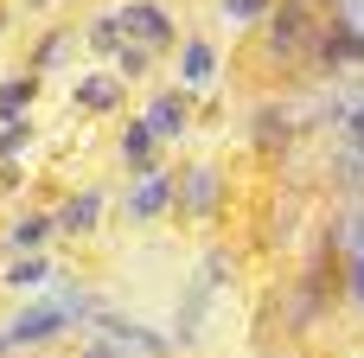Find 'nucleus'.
I'll return each instance as SVG.
<instances>
[{
    "label": "nucleus",
    "instance_id": "f257e3e1",
    "mask_svg": "<svg viewBox=\"0 0 364 358\" xmlns=\"http://www.w3.org/2000/svg\"><path fill=\"white\" fill-rule=\"evenodd\" d=\"M115 32H134V38H147V45H166L173 38V26H166V13L160 6H122V19H115Z\"/></svg>",
    "mask_w": 364,
    "mask_h": 358
},
{
    "label": "nucleus",
    "instance_id": "f03ea898",
    "mask_svg": "<svg viewBox=\"0 0 364 358\" xmlns=\"http://www.w3.org/2000/svg\"><path fill=\"white\" fill-rule=\"evenodd\" d=\"M64 320H77V307H70V301H58V307H32V314L13 327V339H45V333H58Z\"/></svg>",
    "mask_w": 364,
    "mask_h": 358
},
{
    "label": "nucleus",
    "instance_id": "7ed1b4c3",
    "mask_svg": "<svg viewBox=\"0 0 364 358\" xmlns=\"http://www.w3.org/2000/svg\"><path fill=\"white\" fill-rule=\"evenodd\" d=\"M186 128V96H160L147 115V135H179Z\"/></svg>",
    "mask_w": 364,
    "mask_h": 358
},
{
    "label": "nucleus",
    "instance_id": "20e7f679",
    "mask_svg": "<svg viewBox=\"0 0 364 358\" xmlns=\"http://www.w3.org/2000/svg\"><path fill=\"white\" fill-rule=\"evenodd\" d=\"M122 160H128L134 173H147V179H154V135H147V122H141V128H128V141H122Z\"/></svg>",
    "mask_w": 364,
    "mask_h": 358
},
{
    "label": "nucleus",
    "instance_id": "39448f33",
    "mask_svg": "<svg viewBox=\"0 0 364 358\" xmlns=\"http://www.w3.org/2000/svg\"><path fill=\"white\" fill-rule=\"evenodd\" d=\"M96 211H102V199L83 192V199H70V205L58 211V224H64V231H83V224H96Z\"/></svg>",
    "mask_w": 364,
    "mask_h": 358
},
{
    "label": "nucleus",
    "instance_id": "423d86ee",
    "mask_svg": "<svg viewBox=\"0 0 364 358\" xmlns=\"http://www.w3.org/2000/svg\"><path fill=\"white\" fill-rule=\"evenodd\" d=\"M77 102H83V109H109V102H115V83H109V77H83V83H77Z\"/></svg>",
    "mask_w": 364,
    "mask_h": 358
},
{
    "label": "nucleus",
    "instance_id": "0eeeda50",
    "mask_svg": "<svg viewBox=\"0 0 364 358\" xmlns=\"http://www.w3.org/2000/svg\"><path fill=\"white\" fill-rule=\"evenodd\" d=\"M26 96H32V83H26V77H13V83H0V122H19V109H26Z\"/></svg>",
    "mask_w": 364,
    "mask_h": 358
},
{
    "label": "nucleus",
    "instance_id": "6e6552de",
    "mask_svg": "<svg viewBox=\"0 0 364 358\" xmlns=\"http://www.w3.org/2000/svg\"><path fill=\"white\" fill-rule=\"evenodd\" d=\"M160 205H166V179H147V186L134 192V218H154Z\"/></svg>",
    "mask_w": 364,
    "mask_h": 358
},
{
    "label": "nucleus",
    "instance_id": "1a4fd4ad",
    "mask_svg": "<svg viewBox=\"0 0 364 358\" xmlns=\"http://www.w3.org/2000/svg\"><path fill=\"white\" fill-rule=\"evenodd\" d=\"M211 64H218V58H211V45H192V51H186V77H192V83H205V77H211Z\"/></svg>",
    "mask_w": 364,
    "mask_h": 358
},
{
    "label": "nucleus",
    "instance_id": "9d476101",
    "mask_svg": "<svg viewBox=\"0 0 364 358\" xmlns=\"http://www.w3.org/2000/svg\"><path fill=\"white\" fill-rule=\"evenodd\" d=\"M6 282H19V288H26V282H45V263H13Z\"/></svg>",
    "mask_w": 364,
    "mask_h": 358
},
{
    "label": "nucleus",
    "instance_id": "9b49d317",
    "mask_svg": "<svg viewBox=\"0 0 364 358\" xmlns=\"http://www.w3.org/2000/svg\"><path fill=\"white\" fill-rule=\"evenodd\" d=\"M269 0H224V19H256Z\"/></svg>",
    "mask_w": 364,
    "mask_h": 358
},
{
    "label": "nucleus",
    "instance_id": "f8f14e48",
    "mask_svg": "<svg viewBox=\"0 0 364 358\" xmlns=\"http://www.w3.org/2000/svg\"><path fill=\"white\" fill-rule=\"evenodd\" d=\"M45 231H51V224H45V218H32V224H19V231H13V243H19V250H26V243H38V237H45Z\"/></svg>",
    "mask_w": 364,
    "mask_h": 358
},
{
    "label": "nucleus",
    "instance_id": "ddd939ff",
    "mask_svg": "<svg viewBox=\"0 0 364 358\" xmlns=\"http://www.w3.org/2000/svg\"><path fill=\"white\" fill-rule=\"evenodd\" d=\"M352 275H358V295H364V263H358V269H352Z\"/></svg>",
    "mask_w": 364,
    "mask_h": 358
}]
</instances>
